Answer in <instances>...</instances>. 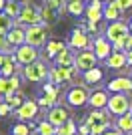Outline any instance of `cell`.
Here are the masks:
<instances>
[{
    "mask_svg": "<svg viewBox=\"0 0 132 135\" xmlns=\"http://www.w3.org/2000/svg\"><path fill=\"white\" fill-rule=\"evenodd\" d=\"M84 123L90 127V135H102L110 127V117L102 109H94L90 115H86Z\"/></svg>",
    "mask_w": 132,
    "mask_h": 135,
    "instance_id": "1",
    "label": "cell"
},
{
    "mask_svg": "<svg viewBox=\"0 0 132 135\" xmlns=\"http://www.w3.org/2000/svg\"><path fill=\"white\" fill-rule=\"evenodd\" d=\"M106 107H108V113L120 117V115H126V113L132 111V103L126 97V93H114V95H110Z\"/></svg>",
    "mask_w": 132,
    "mask_h": 135,
    "instance_id": "2",
    "label": "cell"
},
{
    "mask_svg": "<svg viewBox=\"0 0 132 135\" xmlns=\"http://www.w3.org/2000/svg\"><path fill=\"white\" fill-rule=\"evenodd\" d=\"M16 24H18V26H24V24H26V26H32V24H44L40 8H36V6H32V4L22 6L20 14H18V18H16Z\"/></svg>",
    "mask_w": 132,
    "mask_h": 135,
    "instance_id": "3",
    "label": "cell"
},
{
    "mask_svg": "<svg viewBox=\"0 0 132 135\" xmlns=\"http://www.w3.org/2000/svg\"><path fill=\"white\" fill-rule=\"evenodd\" d=\"M90 99V93H88L86 87L82 85H76V87H70L68 93H66V103L70 107H84Z\"/></svg>",
    "mask_w": 132,
    "mask_h": 135,
    "instance_id": "4",
    "label": "cell"
},
{
    "mask_svg": "<svg viewBox=\"0 0 132 135\" xmlns=\"http://www.w3.org/2000/svg\"><path fill=\"white\" fill-rule=\"evenodd\" d=\"M14 59H16L18 65L28 67V65H32V62L38 61V49H36V46H30V45H20V46H16V51H14Z\"/></svg>",
    "mask_w": 132,
    "mask_h": 135,
    "instance_id": "5",
    "label": "cell"
},
{
    "mask_svg": "<svg viewBox=\"0 0 132 135\" xmlns=\"http://www.w3.org/2000/svg\"><path fill=\"white\" fill-rule=\"evenodd\" d=\"M46 36H48V32H46V24H32V26L26 28V45L30 46H42L46 45Z\"/></svg>",
    "mask_w": 132,
    "mask_h": 135,
    "instance_id": "6",
    "label": "cell"
},
{
    "mask_svg": "<svg viewBox=\"0 0 132 135\" xmlns=\"http://www.w3.org/2000/svg\"><path fill=\"white\" fill-rule=\"evenodd\" d=\"M48 75H50V69L46 67V62H42V61H36V62H32V65L24 67V77H26L28 81H32V83L48 79Z\"/></svg>",
    "mask_w": 132,
    "mask_h": 135,
    "instance_id": "7",
    "label": "cell"
},
{
    "mask_svg": "<svg viewBox=\"0 0 132 135\" xmlns=\"http://www.w3.org/2000/svg\"><path fill=\"white\" fill-rule=\"evenodd\" d=\"M128 32H130V28L122 20H114V22H110L106 26V38H108V42H120Z\"/></svg>",
    "mask_w": 132,
    "mask_h": 135,
    "instance_id": "8",
    "label": "cell"
},
{
    "mask_svg": "<svg viewBox=\"0 0 132 135\" xmlns=\"http://www.w3.org/2000/svg\"><path fill=\"white\" fill-rule=\"evenodd\" d=\"M96 62H98V56L94 55V51H90V49H86V51H80L76 55V67L80 69V71H90V69L96 67Z\"/></svg>",
    "mask_w": 132,
    "mask_h": 135,
    "instance_id": "9",
    "label": "cell"
},
{
    "mask_svg": "<svg viewBox=\"0 0 132 135\" xmlns=\"http://www.w3.org/2000/svg\"><path fill=\"white\" fill-rule=\"evenodd\" d=\"M38 111H40V105H38V103L26 99V101L22 103V107L16 109V117L20 119V121H30V119H34L36 115H38Z\"/></svg>",
    "mask_w": 132,
    "mask_h": 135,
    "instance_id": "10",
    "label": "cell"
},
{
    "mask_svg": "<svg viewBox=\"0 0 132 135\" xmlns=\"http://www.w3.org/2000/svg\"><path fill=\"white\" fill-rule=\"evenodd\" d=\"M70 46L72 49H78V51L90 49V38H88V34H86V26L76 28V30L70 34Z\"/></svg>",
    "mask_w": 132,
    "mask_h": 135,
    "instance_id": "11",
    "label": "cell"
},
{
    "mask_svg": "<svg viewBox=\"0 0 132 135\" xmlns=\"http://www.w3.org/2000/svg\"><path fill=\"white\" fill-rule=\"evenodd\" d=\"M68 119H70V113H68V109L60 107V105H54L52 109H48V115H46V121H50L54 127H60V125L66 123Z\"/></svg>",
    "mask_w": 132,
    "mask_h": 135,
    "instance_id": "12",
    "label": "cell"
},
{
    "mask_svg": "<svg viewBox=\"0 0 132 135\" xmlns=\"http://www.w3.org/2000/svg\"><path fill=\"white\" fill-rule=\"evenodd\" d=\"M108 38H104V36H98V38H94L92 46H94V55L98 56V61H106L110 55H112V46H110V42H106Z\"/></svg>",
    "mask_w": 132,
    "mask_h": 135,
    "instance_id": "13",
    "label": "cell"
},
{
    "mask_svg": "<svg viewBox=\"0 0 132 135\" xmlns=\"http://www.w3.org/2000/svg\"><path fill=\"white\" fill-rule=\"evenodd\" d=\"M108 91L112 93H130L132 91V77H118L108 83Z\"/></svg>",
    "mask_w": 132,
    "mask_h": 135,
    "instance_id": "14",
    "label": "cell"
},
{
    "mask_svg": "<svg viewBox=\"0 0 132 135\" xmlns=\"http://www.w3.org/2000/svg\"><path fill=\"white\" fill-rule=\"evenodd\" d=\"M108 99H110V95H108L106 89H96V91L90 93L88 103H90V107H94V109H102V107L108 105Z\"/></svg>",
    "mask_w": 132,
    "mask_h": 135,
    "instance_id": "15",
    "label": "cell"
},
{
    "mask_svg": "<svg viewBox=\"0 0 132 135\" xmlns=\"http://www.w3.org/2000/svg\"><path fill=\"white\" fill-rule=\"evenodd\" d=\"M56 67H76V56L72 52V46H66L64 51H60L54 59Z\"/></svg>",
    "mask_w": 132,
    "mask_h": 135,
    "instance_id": "16",
    "label": "cell"
},
{
    "mask_svg": "<svg viewBox=\"0 0 132 135\" xmlns=\"http://www.w3.org/2000/svg\"><path fill=\"white\" fill-rule=\"evenodd\" d=\"M122 6H120V2L118 0H110L108 4L104 6V18L106 20H110V22H114V20H120V16H122Z\"/></svg>",
    "mask_w": 132,
    "mask_h": 135,
    "instance_id": "17",
    "label": "cell"
},
{
    "mask_svg": "<svg viewBox=\"0 0 132 135\" xmlns=\"http://www.w3.org/2000/svg\"><path fill=\"white\" fill-rule=\"evenodd\" d=\"M6 38H8V42H10L12 46H20V45H26V30L22 26H14L10 30V32L6 34Z\"/></svg>",
    "mask_w": 132,
    "mask_h": 135,
    "instance_id": "18",
    "label": "cell"
},
{
    "mask_svg": "<svg viewBox=\"0 0 132 135\" xmlns=\"http://www.w3.org/2000/svg\"><path fill=\"white\" fill-rule=\"evenodd\" d=\"M106 67L108 69H122V67H126L128 65V55L126 52H112V55L106 59Z\"/></svg>",
    "mask_w": 132,
    "mask_h": 135,
    "instance_id": "19",
    "label": "cell"
},
{
    "mask_svg": "<svg viewBox=\"0 0 132 135\" xmlns=\"http://www.w3.org/2000/svg\"><path fill=\"white\" fill-rule=\"evenodd\" d=\"M116 129L120 131V133H132V111L118 117V121H116Z\"/></svg>",
    "mask_w": 132,
    "mask_h": 135,
    "instance_id": "20",
    "label": "cell"
},
{
    "mask_svg": "<svg viewBox=\"0 0 132 135\" xmlns=\"http://www.w3.org/2000/svg\"><path fill=\"white\" fill-rule=\"evenodd\" d=\"M14 26H16V18H12L10 14H6V12H0V32L8 34Z\"/></svg>",
    "mask_w": 132,
    "mask_h": 135,
    "instance_id": "21",
    "label": "cell"
},
{
    "mask_svg": "<svg viewBox=\"0 0 132 135\" xmlns=\"http://www.w3.org/2000/svg\"><path fill=\"white\" fill-rule=\"evenodd\" d=\"M64 49H66L64 42H60V40H50V42H46V56L54 61L56 55H58L60 51H64Z\"/></svg>",
    "mask_w": 132,
    "mask_h": 135,
    "instance_id": "22",
    "label": "cell"
},
{
    "mask_svg": "<svg viewBox=\"0 0 132 135\" xmlns=\"http://www.w3.org/2000/svg\"><path fill=\"white\" fill-rule=\"evenodd\" d=\"M102 77H104L102 69L94 67V69H90V71H86V73H84V83H88V85H96V83H100V81H102Z\"/></svg>",
    "mask_w": 132,
    "mask_h": 135,
    "instance_id": "23",
    "label": "cell"
},
{
    "mask_svg": "<svg viewBox=\"0 0 132 135\" xmlns=\"http://www.w3.org/2000/svg\"><path fill=\"white\" fill-rule=\"evenodd\" d=\"M16 59L14 56H10L8 61H6V65H2L0 67V77H12V75H16Z\"/></svg>",
    "mask_w": 132,
    "mask_h": 135,
    "instance_id": "24",
    "label": "cell"
},
{
    "mask_svg": "<svg viewBox=\"0 0 132 135\" xmlns=\"http://www.w3.org/2000/svg\"><path fill=\"white\" fill-rule=\"evenodd\" d=\"M66 10L70 12L72 16H80L86 8H84V2H82V0H70V2L66 4Z\"/></svg>",
    "mask_w": 132,
    "mask_h": 135,
    "instance_id": "25",
    "label": "cell"
},
{
    "mask_svg": "<svg viewBox=\"0 0 132 135\" xmlns=\"http://www.w3.org/2000/svg\"><path fill=\"white\" fill-rule=\"evenodd\" d=\"M76 131H78V127H76V123L74 121H66V123H62L60 127H56V133L58 135H76Z\"/></svg>",
    "mask_w": 132,
    "mask_h": 135,
    "instance_id": "26",
    "label": "cell"
},
{
    "mask_svg": "<svg viewBox=\"0 0 132 135\" xmlns=\"http://www.w3.org/2000/svg\"><path fill=\"white\" fill-rule=\"evenodd\" d=\"M20 10H22V6L18 4L16 0H6V6H4V12H6V14H10L12 18H18Z\"/></svg>",
    "mask_w": 132,
    "mask_h": 135,
    "instance_id": "27",
    "label": "cell"
},
{
    "mask_svg": "<svg viewBox=\"0 0 132 135\" xmlns=\"http://www.w3.org/2000/svg\"><path fill=\"white\" fill-rule=\"evenodd\" d=\"M36 131H38L40 135H56V127L50 121H40L38 125H36Z\"/></svg>",
    "mask_w": 132,
    "mask_h": 135,
    "instance_id": "28",
    "label": "cell"
},
{
    "mask_svg": "<svg viewBox=\"0 0 132 135\" xmlns=\"http://www.w3.org/2000/svg\"><path fill=\"white\" fill-rule=\"evenodd\" d=\"M46 4H48L52 10H56L58 14H60V12H64V10H66V4H68V0H46Z\"/></svg>",
    "mask_w": 132,
    "mask_h": 135,
    "instance_id": "29",
    "label": "cell"
},
{
    "mask_svg": "<svg viewBox=\"0 0 132 135\" xmlns=\"http://www.w3.org/2000/svg\"><path fill=\"white\" fill-rule=\"evenodd\" d=\"M12 81L10 77H0V95H6V93H12Z\"/></svg>",
    "mask_w": 132,
    "mask_h": 135,
    "instance_id": "30",
    "label": "cell"
},
{
    "mask_svg": "<svg viewBox=\"0 0 132 135\" xmlns=\"http://www.w3.org/2000/svg\"><path fill=\"white\" fill-rule=\"evenodd\" d=\"M36 103H38V105H40V109H52V107H54V105H56V101H54V99H52V97H48V95H46V93H44V95L40 97V99H38V101H36Z\"/></svg>",
    "mask_w": 132,
    "mask_h": 135,
    "instance_id": "31",
    "label": "cell"
},
{
    "mask_svg": "<svg viewBox=\"0 0 132 135\" xmlns=\"http://www.w3.org/2000/svg\"><path fill=\"white\" fill-rule=\"evenodd\" d=\"M12 51V45L8 42V38H6V34L0 32V52H4V55H8V52Z\"/></svg>",
    "mask_w": 132,
    "mask_h": 135,
    "instance_id": "32",
    "label": "cell"
},
{
    "mask_svg": "<svg viewBox=\"0 0 132 135\" xmlns=\"http://www.w3.org/2000/svg\"><path fill=\"white\" fill-rule=\"evenodd\" d=\"M44 93H46V95H48V97H52L54 101H56V99H58V93H56V87H54V85H52V83L44 85Z\"/></svg>",
    "mask_w": 132,
    "mask_h": 135,
    "instance_id": "33",
    "label": "cell"
},
{
    "mask_svg": "<svg viewBox=\"0 0 132 135\" xmlns=\"http://www.w3.org/2000/svg\"><path fill=\"white\" fill-rule=\"evenodd\" d=\"M28 125H24V123H18L16 127H14V129H12V133L14 135H28Z\"/></svg>",
    "mask_w": 132,
    "mask_h": 135,
    "instance_id": "34",
    "label": "cell"
},
{
    "mask_svg": "<svg viewBox=\"0 0 132 135\" xmlns=\"http://www.w3.org/2000/svg\"><path fill=\"white\" fill-rule=\"evenodd\" d=\"M122 46H124V51H132V34L128 32L126 36H124V38H122Z\"/></svg>",
    "mask_w": 132,
    "mask_h": 135,
    "instance_id": "35",
    "label": "cell"
},
{
    "mask_svg": "<svg viewBox=\"0 0 132 135\" xmlns=\"http://www.w3.org/2000/svg\"><path fill=\"white\" fill-rule=\"evenodd\" d=\"M10 109H12L10 103H6V101L0 103V115H8V113H10Z\"/></svg>",
    "mask_w": 132,
    "mask_h": 135,
    "instance_id": "36",
    "label": "cell"
},
{
    "mask_svg": "<svg viewBox=\"0 0 132 135\" xmlns=\"http://www.w3.org/2000/svg\"><path fill=\"white\" fill-rule=\"evenodd\" d=\"M78 133H80V135H90V127H88L86 123L80 125V127H78Z\"/></svg>",
    "mask_w": 132,
    "mask_h": 135,
    "instance_id": "37",
    "label": "cell"
},
{
    "mask_svg": "<svg viewBox=\"0 0 132 135\" xmlns=\"http://www.w3.org/2000/svg\"><path fill=\"white\" fill-rule=\"evenodd\" d=\"M122 6V10H128V8H132V0H118Z\"/></svg>",
    "mask_w": 132,
    "mask_h": 135,
    "instance_id": "38",
    "label": "cell"
},
{
    "mask_svg": "<svg viewBox=\"0 0 132 135\" xmlns=\"http://www.w3.org/2000/svg\"><path fill=\"white\" fill-rule=\"evenodd\" d=\"M10 59V55H4V52H0V67L2 65H6V61Z\"/></svg>",
    "mask_w": 132,
    "mask_h": 135,
    "instance_id": "39",
    "label": "cell"
},
{
    "mask_svg": "<svg viewBox=\"0 0 132 135\" xmlns=\"http://www.w3.org/2000/svg\"><path fill=\"white\" fill-rule=\"evenodd\" d=\"M102 135H122V133H120L118 129H106V131H104Z\"/></svg>",
    "mask_w": 132,
    "mask_h": 135,
    "instance_id": "40",
    "label": "cell"
},
{
    "mask_svg": "<svg viewBox=\"0 0 132 135\" xmlns=\"http://www.w3.org/2000/svg\"><path fill=\"white\" fill-rule=\"evenodd\" d=\"M126 55H128V65H130V67H132V51H128Z\"/></svg>",
    "mask_w": 132,
    "mask_h": 135,
    "instance_id": "41",
    "label": "cell"
},
{
    "mask_svg": "<svg viewBox=\"0 0 132 135\" xmlns=\"http://www.w3.org/2000/svg\"><path fill=\"white\" fill-rule=\"evenodd\" d=\"M4 6H6V0H0V12H4Z\"/></svg>",
    "mask_w": 132,
    "mask_h": 135,
    "instance_id": "42",
    "label": "cell"
},
{
    "mask_svg": "<svg viewBox=\"0 0 132 135\" xmlns=\"http://www.w3.org/2000/svg\"><path fill=\"white\" fill-rule=\"evenodd\" d=\"M128 28H130V34H132V20L128 22Z\"/></svg>",
    "mask_w": 132,
    "mask_h": 135,
    "instance_id": "43",
    "label": "cell"
},
{
    "mask_svg": "<svg viewBox=\"0 0 132 135\" xmlns=\"http://www.w3.org/2000/svg\"><path fill=\"white\" fill-rule=\"evenodd\" d=\"M16 2H26V0H16Z\"/></svg>",
    "mask_w": 132,
    "mask_h": 135,
    "instance_id": "44",
    "label": "cell"
},
{
    "mask_svg": "<svg viewBox=\"0 0 132 135\" xmlns=\"http://www.w3.org/2000/svg\"><path fill=\"white\" fill-rule=\"evenodd\" d=\"M128 135H132V133H128Z\"/></svg>",
    "mask_w": 132,
    "mask_h": 135,
    "instance_id": "45",
    "label": "cell"
},
{
    "mask_svg": "<svg viewBox=\"0 0 132 135\" xmlns=\"http://www.w3.org/2000/svg\"><path fill=\"white\" fill-rule=\"evenodd\" d=\"M68 2H70V0H68Z\"/></svg>",
    "mask_w": 132,
    "mask_h": 135,
    "instance_id": "46",
    "label": "cell"
},
{
    "mask_svg": "<svg viewBox=\"0 0 132 135\" xmlns=\"http://www.w3.org/2000/svg\"><path fill=\"white\" fill-rule=\"evenodd\" d=\"M56 135H58V133H56Z\"/></svg>",
    "mask_w": 132,
    "mask_h": 135,
    "instance_id": "47",
    "label": "cell"
}]
</instances>
